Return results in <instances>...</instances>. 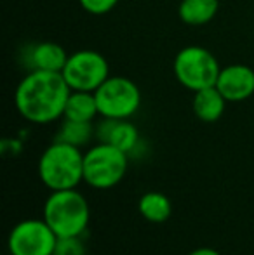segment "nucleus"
<instances>
[{
    "instance_id": "1",
    "label": "nucleus",
    "mask_w": 254,
    "mask_h": 255,
    "mask_svg": "<svg viewBox=\"0 0 254 255\" xmlns=\"http://www.w3.org/2000/svg\"><path fill=\"white\" fill-rule=\"evenodd\" d=\"M70 94V85L59 71L31 70L17 85L14 103L24 120L44 125L63 117Z\"/></svg>"
},
{
    "instance_id": "2",
    "label": "nucleus",
    "mask_w": 254,
    "mask_h": 255,
    "mask_svg": "<svg viewBox=\"0 0 254 255\" xmlns=\"http://www.w3.org/2000/svg\"><path fill=\"white\" fill-rule=\"evenodd\" d=\"M44 219L58 238L82 236L89 226L91 210L85 196L75 189L51 191L44 203Z\"/></svg>"
},
{
    "instance_id": "3",
    "label": "nucleus",
    "mask_w": 254,
    "mask_h": 255,
    "mask_svg": "<svg viewBox=\"0 0 254 255\" xmlns=\"http://www.w3.org/2000/svg\"><path fill=\"white\" fill-rule=\"evenodd\" d=\"M38 177L51 191L75 189L84 181V153L77 146L54 141L38 160Z\"/></svg>"
},
{
    "instance_id": "4",
    "label": "nucleus",
    "mask_w": 254,
    "mask_h": 255,
    "mask_svg": "<svg viewBox=\"0 0 254 255\" xmlns=\"http://www.w3.org/2000/svg\"><path fill=\"white\" fill-rule=\"evenodd\" d=\"M127 153L108 142H98L84 153V182L96 189H110L127 172Z\"/></svg>"
},
{
    "instance_id": "5",
    "label": "nucleus",
    "mask_w": 254,
    "mask_h": 255,
    "mask_svg": "<svg viewBox=\"0 0 254 255\" xmlns=\"http://www.w3.org/2000/svg\"><path fill=\"white\" fill-rule=\"evenodd\" d=\"M174 75L183 87L197 92L216 85L220 77V64L218 59L207 49L199 45L181 49L174 57Z\"/></svg>"
},
{
    "instance_id": "6",
    "label": "nucleus",
    "mask_w": 254,
    "mask_h": 255,
    "mask_svg": "<svg viewBox=\"0 0 254 255\" xmlns=\"http://www.w3.org/2000/svg\"><path fill=\"white\" fill-rule=\"evenodd\" d=\"M98 110L103 118H131L141 104V92L126 77H108L94 92Z\"/></svg>"
},
{
    "instance_id": "7",
    "label": "nucleus",
    "mask_w": 254,
    "mask_h": 255,
    "mask_svg": "<svg viewBox=\"0 0 254 255\" xmlns=\"http://www.w3.org/2000/svg\"><path fill=\"white\" fill-rule=\"evenodd\" d=\"M108 61L96 51H77L68 56L61 75L71 91L96 92L110 77Z\"/></svg>"
},
{
    "instance_id": "8",
    "label": "nucleus",
    "mask_w": 254,
    "mask_h": 255,
    "mask_svg": "<svg viewBox=\"0 0 254 255\" xmlns=\"http://www.w3.org/2000/svg\"><path fill=\"white\" fill-rule=\"evenodd\" d=\"M58 243L44 219H26L10 229L7 238V249L10 255H52Z\"/></svg>"
},
{
    "instance_id": "9",
    "label": "nucleus",
    "mask_w": 254,
    "mask_h": 255,
    "mask_svg": "<svg viewBox=\"0 0 254 255\" xmlns=\"http://www.w3.org/2000/svg\"><path fill=\"white\" fill-rule=\"evenodd\" d=\"M216 87L228 103L246 101L254 94L253 68L246 64H230L227 68H221Z\"/></svg>"
},
{
    "instance_id": "10",
    "label": "nucleus",
    "mask_w": 254,
    "mask_h": 255,
    "mask_svg": "<svg viewBox=\"0 0 254 255\" xmlns=\"http://www.w3.org/2000/svg\"><path fill=\"white\" fill-rule=\"evenodd\" d=\"M96 137L99 142H108L115 148L122 149L124 153H131L136 149L139 142V132L134 124L119 118H103L101 124L96 127Z\"/></svg>"
},
{
    "instance_id": "11",
    "label": "nucleus",
    "mask_w": 254,
    "mask_h": 255,
    "mask_svg": "<svg viewBox=\"0 0 254 255\" xmlns=\"http://www.w3.org/2000/svg\"><path fill=\"white\" fill-rule=\"evenodd\" d=\"M23 59L30 70L59 71L61 73L68 61V54L56 42H37L26 49Z\"/></svg>"
},
{
    "instance_id": "12",
    "label": "nucleus",
    "mask_w": 254,
    "mask_h": 255,
    "mask_svg": "<svg viewBox=\"0 0 254 255\" xmlns=\"http://www.w3.org/2000/svg\"><path fill=\"white\" fill-rule=\"evenodd\" d=\"M227 99L223 98L220 91H218L216 85L207 89H200L195 92V98H193V111H195L197 118L206 124H213L221 118L227 106Z\"/></svg>"
},
{
    "instance_id": "13",
    "label": "nucleus",
    "mask_w": 254,
    "mask_h": 255,
    "mask_svg": "<svg viewBox=\"0 0 254 255\" xmlns=\"http://www.w3.org/2000/svg\"><path fill=\"white\" fill-rule=\"evenodd\" d=\"M96 115H99V110H98V101H96L94 92L71 91L63 113V117L66 120L92 122L96 118Z\"/></svg>"
},
{
    "instance_id": "14",
    "label": "nucleus",
    "mask_w": 254,
    "mask_h": 255,
    "mask_svg": "<svg viewBox=\"0 0 254 255\" xmlns=\"http://www.w3.org/2000/svg\"><path fill=\"white\" fill-rule=\"evenodd\" d=\"M138 210L145 221L153 222V224H162L171 217L173 205H171V200L164 193L148 191L139 198Z\"/></svg>"
},
{
    "instance_id": "15",
    "label": "nucleus",
    "mask_w": 254,
    "mask_h": 255,
    "mask_svg": "<svg viewBox=\"0 0 254 255\" xmlns=\"http://www.w3.org/2000/svg\"><path fill=\"white\" fill-rule=\"evenodd\" d=\"M218 0H183L180 3V19L185 24H190V26H200V24H206L216 16L218 12Z\"/></svg>"
},
{
    "instance_id": "16",
    "label": "nucleus",
    "mask_w": 254,
    "mask_h": 255,
    "mask_svg": "<svg viewBox=\"0 0 254 255\" xmlns=\"http://www.w3.org/2000/svg\"><path fill=\"white\" fill-rule=\"evenodd\" d=\"M94 134H96V130H94V127H92V122H75V120H66V118H64L61 128H59L54 141H61V142H66V144L82 148V146L91 141V137Z\"/></svg>"
},
{
    "instance_id": "17",
    "label": "nucleus",
    "mask_w": 254,
    "mask_h": 255,
    "mask_svg": "<svg viewBox=\"0 0 254 255\" xmlns=\"http://www.w3.org/2000/svg\"><path fill=\"white\" fill-rule=\"evenodd\" d=\"M85 243L82 236H70V238H58L56 249L52 255H85Z\"/></svg>"
},
{
    "instance_id": "18",
    "label": "nucleus",
    "mask_w": 254,
    "mask_h": 255,
    "mask_svg": "<svg viewBox=\"0 0 254 255\" xmlns=\"http://www.w3.org/2000/svg\"><path fill=\"white\" fill-rule=\"evenodd\" d=\"M82 5V9L87 10L89 14L94 16H101L113 9L119 3V0H78Z\"/></svg>"
},
{
    "instance_id": "19",
    "label": "nucleus",
    "mask_w": 254,
    "mask_h": 255,
    "mask_svg": "<svg viewBox=\"0 0 254 255\" xmlns=\"http://www.w3.org/2000/svg\"><path fill=\"white\" fill-rule=\"evenodd\" d=\"M188 255H221V254L214 249H209V247H200V249H195Z\"/></svg>"
}]
</instances>
